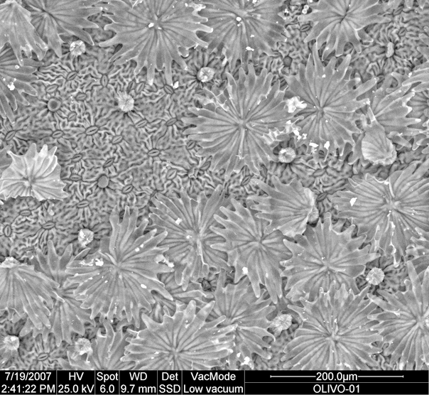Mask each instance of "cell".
Here are the masks:
<instances>
[{
  "mask_svg": "<svg viewBox=\"0 0 429 395\" xmlns=\"http://www.w3.org/2000/svg\"><path fill=\"white\" fill-rule=\"evenodd\" d=\"M226 76L216 102L190 108L192 116L181 119L183 135L197 146L196 156L209 158L208 171L224 182L244 168L260 176L278 163L275 148L289 139L300 109H289L280 80L266 68L256 73L249 64Z\"/></svg>",
  "mask_w": 429,
  "mask_h": 395,
  "instance_id": "obj_1",
  "label": "cell"
},
{
  "mask_svg": "<svg viewBox=\"0 0 429 395\" xmlns=\"http://www.w3.org/2000/svg\"><path fill=\"white\" fill-rule=\"evenodd\" d=\"M139 209L126 206L120 215L114 207L109 215L112 230L89 254L70 260L63 288L72 286L81 306L100 323L126 320L136 328L144 325L141 315L152 310L153 291L173 300L159 276L173 272L165 257L166 248L158 244L165 230L148 228L147 219L139 222Z\"/></svg>",
  "mask_w": 429,
  "mask_h": 395,
  "instance_id": "obj_2",
  "label": "cell"
},
{
  "mask_svg": "<svg viewBox=\"0 0 429 395\" xmlns=\"http://www.w3.org/2000/svg\"><path fill=\"white\" fill-rule=\"evenodd\" d=\"M429 161H413L386 178L371 173L349 177L343 188L327 195L338 219L349 220L357 236L366 235L370 252L392 258L398 267L428 241Z\"/></svg>",
  "mask_w": 429,
  "mask_h": 395,
  "instance_id": "obj_3",
  "label": "cell"
},
{
  "mask_svg": "<svg viewBox=\"0 0 429 395\" xmlns=\"http://www.w3.org/2000/svg\"><path fill=\"white\" fill-rule=\"evenodd\" d=\"M358 294L344 284L327 291L320 289L312 301L300 298V305H287L299 317L300 325L285 345L281 368L301 371H369L379 366L374 357L382 352V336L368 319L378 306L366 294Z\"/></svg>",
  "mask_w": 429,
  "mask_h": 395,
  "instance_id": "obj_4",
  "label": "cell"
},
{
  "mask_svg": "<svg viewBox=\"0 0 429 395\" xmlns=\"http://www.w3.org/2000/svg\"><path fill=\"white\" fill-rule=\"evenodd\" d=\"M103 16L109 20L104 26L114 36L99 45H121L110 58L114 65L136 63L134 74L143 70L149 85L156 72L164 73L165 82L173 85V65L187 67L186 58L197 47L208 48L201 33H212L205 25L195 1H102Z\"/></svg>",
  "mask_w": 429,
  "mask_h": 395,
  "instance_id": "obj_5",
  "label": "cell"
},
{
  "mask_svg": "<svg viewBox=\"0 0 429 395\" xmlns=\"http://www.w3.org/2000/svg\"><path fill=\"white\" fill-rule=\"evenodd\" d=\"M352 56H344L340 62L332 57L322 60L316 45L304 63H300L295 75L285 76L289 90L300 100V109L295 116L292 130L295 147L305 146L337 156L343 161L347 145L356 147L355 136L362 129L357 122L363 114L359 111L369 104L368 97L377 82L376 78L363 82L353 75Z\"/></svg>",
  "mask_w": 429,
  "mask_h": 395,
  "instance_id": "obj_6",
  "label": "cell"
},
{
  "mask_svg": "<svg viewBox=\"0 0 429 395\" xmlns=\"http://www.w3.org/2000/svg\"><path fill=\"white\" fill-rule=\"evenodd\" d=\"M163 304L161 323L146 313L138 331L129 330L121 362L126 369L203 371L224 369L234 347L237 325L220 327L224 315L207 321L214 300L197 311L195 301L185 304L158 293Z\"/></svg>",
  "mask_w": 429,
  "mask_h": 395,
  "instance_id": "obj_7",
  "label": "cell"
},
{
  "mask_svg": "<svg viewBox=\"0 0 429 395\" xmlns=\"http://www.w3.org/2000/svg\"><path fill=\"white\" fill-rule=\"evenodd\" d=\"M227 194V185L219 183L210 195L201 191L194 198L183 187L167 193L157 192L151 198L148 218L152 224L148 227L166 231L158 246L167 249L166 261L184 291L190 282H201L221 269L232 272L226 253L212 247L224 242L211 227L217 224L214 215L225 206Z\"/></svg>",
  "mask_w": 429,
  "mask_h": 395,
  "instance_id": "obj_8",
  "label": "cell"
},
{
  "mask_svg": "<svg viewBox=\"0 0 429 395\" xmlns=\"http://www.w3.org/2000/svg\"><path fill=\"white\" fill-rule=\"evenodd\" d=\"M344 219L333 222L327 211L314 226L308 224L305 232L283 242L291 256L281 262V277L286 278L285 298L291 303L300 298L313 301L320 289L327 291L332 284L336 288L344 284L347 290L358 294L361 289L357 278L364 275L366 265L379 258V252H370V244L363 247L366 235H354L356 227L343 229Z\"/></svg>",
  "mask_w": 429,
  "mask_h": 395,
  "instance_id": "obj_9",
  "label": "cell"
},
{
  "mask_svg": "<svg viewBox=\"0 0 429 395\" xmlns=\"http://www.w3.org/2000/svg\"><path fill=\"white\" fill-rule=\"evenodd\" d=\"M229 202L231 207L222 206V215L216 214L217 224L211 227L224 242L212 247L226 253L228 265L234 269V283L247 276L257 297L262 286L276 305L284 296L281 262L291 256L286 237L278 230L266 234L267 221L236 198Z\"/></svg>",
  "mask_w": 429,
  "mask_h": 395,
  "instance_id": "obj_10",
  "label": "cell"
},
{
  "mask_svg": "<svg viewBox=\"0 0 429 395\" xmlns=\"http://www.w3.org/2000/svg\"><path fill=\"white\" fill-rule=\"evenodd\" d=\"M408 278L404 290L394 293L378 289L379 296H366L380 308L367 318L376 323L371 327L382 336L384 356L397 369L428 368L429 362V272L428 266L417 273L411 260L406 261Z\"/></svg>",
  "mask_w": 429,
  "mask_h": 395,
  "instance_id": "obj_11",
  "label": "cell"
},
{
  "mask_svg": "<svg viewBox=\"0 0 429 395\" xmlns=\"http://www.w3.org/2000/svg\"><path fill=\"white\" fill-rule=\"evenodd\" d=\"M198 14L211 28L207 37L222 45L229 72L246 69L254 57L274 55L288 38L281 0L195 1Z\"/></svg>",
  "mask_w": 429,
  "mask_h": 395,
  "instance_id": "obj_12",
  "label": "cell"
},
{
  "mask_svg": "<svg viewBox=\"0 0 429 395\" xmlns=\"http://www.w3.org/2000/svg\"><path fill=\"white\" fill-rule=\"evenodd\" d=\"M307 7L308 11L298 18L300 23L310 25L303 41L316 45L323 62L332 53L336 58L343 55L348 44L360 53L362 31L391 20L385 15L386 8L379 0H322L311 1Z\"/></svg>",
  "mask_w": 429,
  "mask_h": 395,
  "instance_id": "obj_13",
  "label": "cell"
},
{
  "mask_svg": "<svg viewBox=\"0 0 429 395\" xmlns=\"http://www.w3.org/2000/svg\"><path fill=\"white\" fill-rule=\"evenodd\" d=\"M270 181L251 179L250 183L263 193L248 195L245 205L254 211L256 217L268 222L266 234L278 230L286 239L303 234L308 225L315 223L320 216L317 195L298 178L285 183L272 175Z\"/></svg>",
  "mask_w": 429,
  "mask_h": 395,
  "instance_id": "obj_14",
  "label": "cell"
},
{
  "mask_svg": "<svg viewBox=\"0 0 429 395\" xmlns=\"http://www.w3.org/2000/svg\"><path fill=\"white\" fill-rule=\"evenodd\" d=\"M62 286L33 266L8 257L1 264V310L33 323L38 330H50V316Z\"/></svg>",
  "mask_w": 429,
  "mask_h": 395,
  "instance_id": "obj_15",
  "label": "cell"
},
{
  "mask_svg": "<svg viewBox=\"0 0 429 395\" xmlns=\"http://www.w3.org/2000/svg\"><path fill=\"white\" fill-rule=\"evenodd\" d=\"M57 147L32 143L21 155L9 152L11 163L1 173V194L5 199L31 197L39 201L63 200L69 194L61 179Z\"/></svg>",
  "mask_w": 429,
  "mask_h": 395,
  "instance_id": "obj_16",
  "label": "cell"
},
{
  "mask_svg": "<svg viewBox=\"0 0 429 395\" xmlns=\"http://www.w3.org/2000/svg\"><path fill=\"white\" fill-rule=\"evenodd\" d=\"M227 272L221 269L213 291L214 305L207 316L210 321L222 315L225 320L220 327L237 325V328L259 334L273 341L276 337L269 331V315L276 310L266 288L257 297L247 276L237 283H227Z\"/></svg>",
  "mask_w": 429,
  "mask_h": 395,
  "instance_id": "obj_17",
  "label": "cell"
},
{
  "mask_svg": "<svg viewBox=\"0 0 429 395\" xmlns=\"http://www.w3.org/2000/svg\"><path fill=\"white\" fill-rule=\"evenodd\" d=\"M32 23L41 38L58 57L64 43L60 36H75L94 45L88 28H98L89 17L103 12L101 1H25Z\"/></svg>",
  "mask_w": 429,
  "mask_h": 395,
  "instance_id": "obj_18",
  "label": "cell"
},
{
  "mask_svg": "<svg viewBox=\"0 0 429 395\" xmlns=\"http://www.w3.org/2000/svg\"><path fill=\"white\" fill-rule=\"evenodd\" d=\"M6 43L21 66H24L23 54L28 58L35 55L42 60L49 50L32 23L30 10L18 1L6 0L1 4V49Z\"/></svg>",
  "mask_w": 429,
  "mask_h": 395,
  "instance_id": "obj_19",
  "label": "cell"
},
{
  "mask_svg": "<svg viewBox=\"0 0 429 395\" xmlns=\"http://www.w3.org/2000/svg\"><path fill=\"white\" fill-rule=\"evenodd\" d=\"M61 288L50 316L51 327L55 343L60 346L63 341L72 344V333L85 334V324L92 323L91 311L81 306V302L73 294V289Z\"/></svg>",
  "mask_w": 429,
  "mask_h": 395,
  "instance_id": "obj_20",
  "label": "cell"
},
{
  "mask_svg": "<svg viewBox=\"0 0 429 395\" xmlns=\"http://www.w3.org/2000/svg\"><path fill=\"white\" fill-rule=\"evenodd\" d=\"M360 153L363 159L373 165L386 166L395 162L396 148L389 139L384 127L376 119L368 105L366 114L363 115Z\"/></svg>",
  "mask_w": 429,
  "mask_h": 395,
  "instance_id": "obj_21",
  "label": "cell"
},
{
  "mask_svg": "<svg viewBox=\"0 0 429 395\" xmlns=\"http://www.w3.org/2000/svg\"><path fill=\"white\" fill-rule=\"evenodd\" d=\"M102 323L105 333L100 328L96 338L91 342L92 353L87 361L89 369H126L121 358L124 355L129 330L124 333L122 331L115 332L110 321L105 319Z\"/></svg>",
  "mask_w": 429,
  "mask_h": 395,
  "instance_id": "obj_22",
  "label": "cell"
},
{
  "mask_svg": "<svg viewBox=\"0 0 429 395\" xmlns=\"http://www.w3.org/2000/svg\"><path fill=\"white\" fill-rule=\"evenodd\" d=\"M159 278L173 301H178L185 304H188L191 301H195L197 308L200 310L214 300L213 291L205 290L201 282H190L186 290L184 291L176 283L173 271L161 274Z\"/></svg>",
  "mask_w": 429,
  "mask_h": 395,
  "instance_id": "obj_23",
  "label": "cell"
},
{
  "mask_svg": "<svg viewBox=\"0 0 429 395\" xmlns=\"http://www.w3.org/2000/svg\"><path fill=\"white\" fill-rule=\"evenodd\" d=\"M290 310V309H289ZM290 313H284L283 312H278L273 320H271V324L268 330H271V333L276 337H278L282 332L288 329L292 325L293 316L292 310H290Z\"/></svg>",
  "mask_w": 429,
  "mask_h": 395,
  "instance_id": "obj_24",
  "label": "cell"
},
{
  "mask_svg": "<svg viewBox=\"0 0 429 395\" xmlns=\"http://www.w3.org/2000/svg\"><path fill=\"white\" fill-rule=\"evenodd\" d=\"M117 100L119 108L124 112H129L134 108V99L125 92H119Z\"/></svg>",
  "mask_w": 429,
  "mask_h": 395,
  "instance_id": "obj_25",
  "label": "cell"
},
{
  "mask_svg": "<svg viewBox=\"0 0 429 395\" xmlns=\"http://www.w3.org/2000/svg\"><path fill=\"white\" fill-rule=\"evenodd\" d=\"M69 50L72 56L78 57L85 53L86 45L83 40L77 39L70 43Z\"/></svg>",
  "mask_w": 429,
  "mask_h": 395,
  "instance_id": "obj_26",
  "label": "cell"
},
{
  "mask_svg": "<svg viewBox=\"0 0 429 395\" xmlns=\"http://www.w3.org/2000/svg\"><path fill=\"white\" fill-rule=\"evenodd\" d=\"M2 346L7 351H16L19 347L20 342L17 336L8 335L1 341Z\"/></svg>",
  "mask_w": 429,
  "mask_h": 395,
  "instance_id": "obj_27",
  "label": "cell"
},
{
  "mask_svg": "<svg viewBox=\"0 0 429 395\" xmlns=\"http://www.w3.org/2000/svg\"><path fill=\"white\" fill-rule=\"evenodd\" d=\"M94 239V232L89 229H82L77 236V240L81 247H86Z\"/></svg>",
  "mask_w": 429,
  "mask_h": 395,
  "instance_id": "obj_28",
  "label": "cell"
},
{
  "mask_svg": "<svg viewBox=\"0 0 429 395\" xmlns=\"http://www.w3.org/2000/svg\"><path fill=\"white\" fill-rule=\"evenodd\" d=\"M215 74V70L210 67H202L197 74V79L202 82H207L210 81Z\"/></svg>",
  "mask_w": 429,
  "mask_h": 395,
  "instance_id": "obj_29",
  "label": "cell"
},
{
  "mask_svg": "<svg viewBox=\"0 0 429 395\" xmlns=\"http://www.w3.org/2000/svg\"><path fill=\"white\" fill-rule=\"evenodd\" d=\"M279 162L282 163H290L294 160L295 157V153L294 149L292 148H286L282 149L278 153Z\"/></svg>",
  "mask_w": 429,
  "mask_h": 395,
  "instance_id": "obj_30",
  "label": "cell"
}]
</instances>
